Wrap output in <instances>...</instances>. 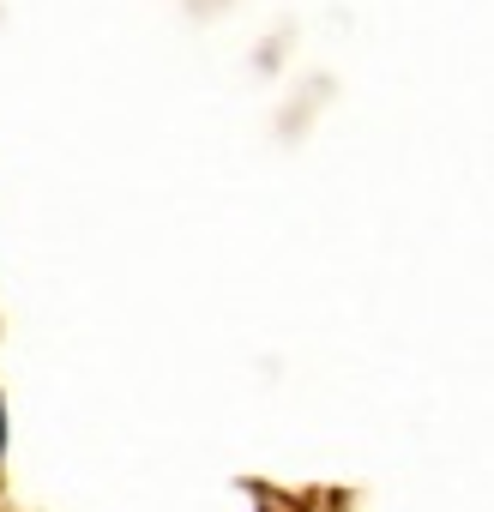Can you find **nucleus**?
Returning <instances> with one entry per match:
<instances>
[{"instance_id": "obj_1", "label": "nucleus", "mask_w": 494, "mask_h": 512, "mask_svg": "<svg viewBox=\"0 0 494 512\" xmlns=\"http://www.w3.org/2000/svg\"><path fill=\"white\" fill-rule=\"evenodd\" d=\"M0 452H7V410H0Z\"/></svg>"}]
</instances>
